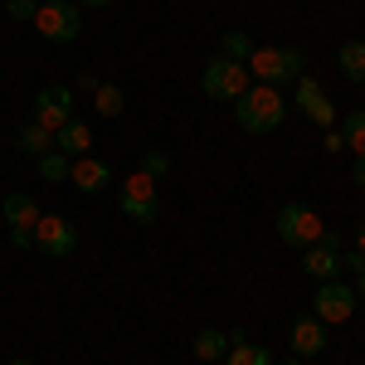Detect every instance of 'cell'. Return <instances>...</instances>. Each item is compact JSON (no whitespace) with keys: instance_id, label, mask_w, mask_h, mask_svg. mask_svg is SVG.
<instances>
[{"instance_id":"cell-5","label":"cell","mask_w":365,"mask_h":365,"mask_svg":"<svg viewBox=\"0 0 365 365\" xmlns=\"http://www.w3.org/2000/svg\"><path fill=\"white\" fill-rule=\"evenodd\" d=\"M322 215L312 210V205H282L278 210V239L287 249H312L317 239H322Z\"/></svg>"},{"instance_id":"cell-11","label":"cell","mask_w":365,"mask_h":365,"mask_svg":"<svg viewBox=\"0 0 365 365\" xmlns=\"http://www.w3.org/2000/svg\"><path fill=\"white\" fill-rule=\"evenodd\" d=\"M292 88H297V103H292V108H297L302 117H312L317 127H331V122H336V108H331V98H327V88L317 83L312 73H302V78H297Z\"/></svg>"},{"instance_id":"cell-33","label":"cell","mask_w":365,"mask_h":365,"mask_svg":"<svg viewBox=\"0 0 365 365\" xmlns=\"http://www.w3.org/2000/svg\"><path fill=\"white\" fill-rule=\"evenodd\" d=\"M10 365H34V361H25V356H20V361H10Z\"/></svg>"},{"instance_id":"cell-1","label":"cell","mask_w":365,"mask_h":365,"mask_svg":"<svg viewBox=\"0 0 365 365\" xmlns=\"http://www.w3.org/2000/svg\"><path fill=\"white\" fill-rule=\"evenodd\" d=\"M282 117H287V98H282L278 88L268 83H249V93L234 103V122L253 132V137H263V132H278Z\"/></svg>"},{"instance_id":"cell-10","label":"cell","mask_w":365,"mask_h":365,"mask_svg":"<svg viewBox=\"0 0 365 365\" xmlns=\"http://www.w3.org/2000/svg\"><path fill=\"white\" fill-rule=\"evenodd\" d=\"M34 122L49 127V132H58L63 122H73V93L58 88V83L39 88V98H34Z\"/></svg>"},{"instance_id":"cell-3","label":"cell","mask_w":365,"mask_h":365,"mask_svg":"<svg viewBox=\"0 0 365 365\" xmlns=\"http://www.w3.org/2000/svg\"><path fill=\"white\" fill-rule=\"evenodd\" d=\"M200 93L205 98H215V103H239L244 93H249V63H239V58H205V68H200Z\"/></svg>"},{"instance_id":"cell-19","label":"cell","mask_w":365,"mask_h":365,"mask_svg":"<svg viewBox=\"0 0 365 365\" xmlns=\"http://www.w3.org/2000/svg\"><path fill=\"white\" fill-rule=\"evenodd\" d=\"M225 351H229V331H220V327L195 331V361H225Z\"/></svg>"},{"instance_id":"cell-17","label":"cell","mask_w":365,"mask_h":365,"mask_svg":"<svg viewBox=\"0 0 365 365\" xmlns=\"http://www.w3.org/2000/svg\"><path fill=\"white\" fill-rule=\"evenodd\" d=\"M225 361L229 365H273V351H263V346H253L244 331H234V336H229Z\"/></svg>"},{"instance_id":"cell-32","label":"cell","mask_w":365,"mask_h":365,"mask_svg":"<svg viewBox=\"0 0 365 365\" xmlns=\"http://www.w3.org/2000/svg\"><path fill=\"white\" fill-rule=\"evenodd\" d=\"M356 253H365V225L356 229Z\"/></svg>"},{"instance_id":"cell-15","label":"cell","mask_w":365,"mask_h":365,"mask_svg":"<svg viewBox=\"0 0 365 365\" xmlns=\"http://www.w3.org/2000/svg\"><path fill=\"white\" fill-rule=\"evenodd\" d=\"M0 215H5L10 229H34V220H39V200L25 195V190H15V195L0 200Z\"/></svg>"},{"instance_id":"cell-23","label":"cell","mask_w":365,"mask_h":365,"mask_svg":"<svg viewBox=\"0 0 365 365\" xmlns=\"http://www.w3.org/2000/svg\"><path fill=\"white\" fill-rule=\"evenodd\" d=\"M93 103H98V113H103V117H117V113H122V88H117V83H98Z\"/></svg>"},{"instance_id":"cell-35","label":"cell","mask_w":365,"mask_h":365,"mask_svg":"<svg viewBox=\"0 0 365 365\" xmlns=\"http://www.w3.org/2000/svg\"><path fill=\"white\" fill-rule=\"evenodd\" d=\"M361 88H365V83H361Z\"/></svg>"},{"instance_id":"cell-16","label":"cell","mask_w":365,"mask_h":365,"mask_svg":"<svg viewBox=\"0 0 365 365\" xmlns=\"http://www.w3.org/2000/svg\"><path fill=\"white\" fill-rule=\"evenodd\" d=\"M336 68L346 83H365V39H346L336 49Z\"/></svg>"},{"instance_id":"cell-30","label":"cell","mask_w":365,"mask_h":365,"mask_svg":"<svg viewBox=\"0 0 365 365\" xmlns=\"http://www.w3.org/2000/svg\"><path fill=\"white\" fill-rule=\"evenodd\" d=\"M98 83H103V78H93V73H78V88H83V93H98Z\"/></svg>"},{"instance_id":"cell-22","label":"cell","mask_w":365,"mask_h":365,"mask_svg":"<svg viewBox=\"0 0 365 365\" xmlns=\"http://www.w3.org/2000/svg\"><path fill=\"white\" fill-rule=\"evenodd\" d=\"M341 137H346V146H351L356 156H365V108L341 117Z\"/></svg>"},{"instance_id":"cell-4","label":"cell","mask_w":365,"mask_h":365,"mask_svg":"<svg viewBox=\"0 0 365 365\" xmlns=\"http://www.w3.org/2000/svg\"><path fill=\"white\" fill-rule=\"evenodd\" d=\"M34 29H39V39H49V44H73L78 39V5L73 0H39V10H34Z\"/></svg>"},{"instance_id":"cell-27","label":"cell","mask_w":365,"mask_h":365,"mask_svg":"<svg viewBox=\"0 0 365 365\" xmlns=\"http://www.w3.org/2000/svg\"><path fill=\"white\" fill-rule=\"evenodd\" d=\"M10 244L15 249H34V229H10Z\"/></svg>"},{"instance_id":"cell-8","label":"cell","mask_w":365,"mask_h":365,"mask_svg":"<svg viewBox=\"0 0 365 365\" xmlns=\"http://www.w3.org/2000/svg\"><path fill=\"white\" fill-rule=\"evenodd\" d=\"M356 287H346L341 278H331V282H317V297H312V317L317 322H351V312H356Z\"/></svg>"},{"instance_id":"cell-9","label":"cell","mask_w":365,"mask_h":365,"mask_svg":"<svg viewBox=\"0 0 365 365\" xmlns=\"http://www.w3.org/2000/svg\"><path fill=\"white\" fill-rule=\"evenodd\" d=\"M34 249L49 258H68L78 249V225H68L63 215H39L34 220Z\"/></svg>"},{"instance_id":"cell-28","label":"cell","mask_w":365,"mask_h":365,"mask_svg":"<svg viewBox=\"0 0 365 365\" xmlns=\"http://www.w3.org/2000/svg\"><path fill=\"white\" fill-rule=\"evenodd\" d=\"M322 146H327V151H346V137H341V132H331V127H327V141H322Z\"/></svg>"},{"instance_id":"cell-34","label":"cell","mask_w":365,"mask_h":365,"mask_svg":"<svg viewBox=\"0 0 365 365\" xmlns=\"http://www.w3.org/2000/svg\"><path fill=\"white\" fill-rule=\"evenodd\" d=\"M273 365H302V361H273Z\"/></svg>"},{"instance_id":"cell-31","label":"cell","mask_w":365,"mask_h":365,"mask_svg":"<svg viewBox=\"0 0 365 365\" xmlns=\"http://www.w3.org/2000/svg\"><path fill=\"white\" fill-rule=\"evenodd\" d=\"M78 5H88V10H103V5H113V0H78Z\"/></svg>"},{"instance_id":"cell-20","label":"cell","mask_w":365,"mask_h":365,"mask_svg":"<svg viewBox=\"0 0 365 365\" xmlns=\"http://www.w3.org/2000/svg\"><path fill=\"white\" fill-rule=\"evenodd\" d=\"M253 49H258V44L249 39V29H225V39H220V54H225V58H239V63H249Z\"/></svg>"},{"instance_id":"cell-13","label":"cell","mask_w":365,"mask_h":365,"mask_svg":"<svg viewBox=\"0 0 365 365\" xmlns=\"http://www.w3.org/2000/svg\"><path fill=\"white\" fill-rule=\"evenodd\" d=\"M68 180H73L83 195H103V190L113 185V166H108V161H98V156H78L73 170H68Z\"/></svg>"},{"instance_id":"cell-25","label":"cell","mask_w":365,"mask_h":365,"mask_svg":"<svg viewBox=\"0 0 365 365\" xmlns=\"http://www.w3.org/2000/svg\"><path fill=\"white\" fill-rule=\"evenodd\" d=\"M141 170H146L151 180H161V175L170 170V156L166 151H146V156H141Z\"/></svg>"},{"instance_id":"cell-29","label":"cell","mask_w":365,"mask_h":365,"mask_svg":"<svg viewBox=\"0 0 365 365\" xmlns=\"http://www.w3.org/2000/svg\"><path fill=\"white\" fill-rule=\"evenodd\" d=\"M351 180H356V185H365V156H356V161H351Z\"/></svg>"},{"instance_id":"cell-6","label":"cell","mask_w":365,"mask_h":365,"mask_svg":"<svg viewBox=\"0 0 365 365\" xmlns=\"http://www.w3.org/2000/svg\"><path fill=\"white\" fill-rule=\"evenodd\" d=\"M122 215H127V220H137V225H151V220L161 215L156 180H151L146 170H132V175L122 180Z\"/></svg>"},{"instance_id":"cell-18","label":"cell","mask_w":365,"mask_h":365,"mask_svg":"<svg viewBox=\"0 0 365 365\" xmlns=\"http://www.w3.org/2000/svg\"><path fill=\"white\" fill-rule=\"evenodd\" d=\"M15 146H20V151H25L29 161H39V156H44V151H54V132H49V127H39V122H34V117H29L25 127H20V137H15Z\"/></svg>"},{"instance_id":"cell-7","label":"cell","mask_w":365,"mask_h":365,"mask_svg":"<svg viewBox=\"0 0 365 365\" xmlns=\"http://www.w3.org/2000/svg\"><path fill=\"white\" fill-rule=\"evenodd\" d=\"M346 268L341 263V234L336 229H322V239L312 244V249H302V273H307L312 282H331Z\"/></svg>"},{"instance_id":"cell-26","label":"cell","mask_w":365,"mask_h":365,"mask_svg":"<svg viewBox=\"0 0 365 365\" xmlns=\"http://www.w3.org/2000/svg\"><path fill=\"white\" fill-rule=\"evenodd\" d=\"M34 10H39V0H5V15L10 20H34Z\"/></svg>"},{"instance_id":"cell-14","label":"cell","mask_w":365,"mask_h":365,"mask_svg":"<svg viewBox=\"0 0 365 365\" xmlns=\"http://www.w3.org/2000/svg\"><path fill=\"white\" fill-rule=\"evenodd\" d=\"M88 146H93V127H88V122H78V117H73V122H63V127L54 132V151H63L68 161L88 156Z\"/></svg>"},{"instance_id":"cell-24","label":"cell","mask_w":365,"mask_h":365,"mask_svg":"<svg viewBox=\"0 0 365 365\" xmlns=\"http://www.w3.org/2000/svg\"><path fill=\"white\" fill-rule=\"evenodd\" d=\"M341 263L351 268V278H356V297L365 302V253H341Z\"/></svg>"},{"instance_id":"cell-2","label":"cell","mask_w":365,"mask_h":365,"mask_svg":"<svg viewBox=\"0 0 365 365\" xmlns=\"http://www.w3.org/2000/svg\"><path fill=\"white\" fill-rule=\"evenodd\" d=\"M302 73H307V58H302V49H287V44H258L249 58V78H258L268 88L297 83Z\"/></svg>"},{"instance_id":"cell-12","label":"cell","mask_w":365,"mask_h":365,"mask_svg":"<svg viewBox=\"0 0 365 365\" xmlns=\"http://www.w3.org/2000/svg\"><path fill=\"white\" fill-rule=\"evenodd\" d=\"M292 356H297V361H302V356H322V351H327V322H317V317H312V312H302V317H297V322H292Z\"/></svg>"},{"instance_id":"cell-21","label":"cell","mask_w":365,"mask_h":365,"mask_svg":"<svg viewBox=\"0 0 365 365\" xmlns=\"http://www.w3.org/2000/svg\"><path fill=\"white\" fill-rule=\"evenodd\" d=\"M34 166H39V175H44L49 185H63V180H68V170H73V161H68L63 151H44Z\"/></svg>"}]
</instances>
